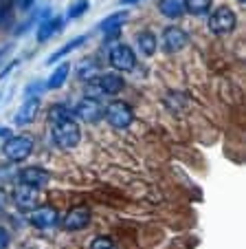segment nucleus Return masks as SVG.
<instances>
[{"instance_id": "obj_1", "label": "nucleus", "mask_w": 246, "mask_h": 249, "mask_svg": "<svg viewBox=\"0 0 246 249\" xmlns=\"http://www.w3.org/2000/svg\"><path fill=\"white\" fill-rule=\"evenodd\" d=\"M51 132H53V141H55L62 150H73V148L79 146V141H82V130H79L77 122L73 117L53 122Z\"/></svg>"}, {"instance_id": "obj_2", "label": "nucleus", "mask_w": 246, "mask_h": 249, "mask_svg": "<svg viewBox=\"0 0 246 249\" xmlns=\"http://www.w3.org/2000/svg\"><path fill=\"white\" fill-rule=\"evenodd\" d=\"M103 115H106V122L110 124L112 128H116V130H126V128H130L132 122H134V110H132V106L126 102L108 104Z\"/></svg>"}, {"instance_id": "obj_3", "label": "nucleus", "mask_w": 246, "mask_h": 249, "mask_svg": "<svg viewBox=\"0 0 246 249\" xmlns=\"http://www.w3.org/2000/svg\"><path fill=\"white\" fill-rule=\"evenodd\" d=\"M2 152H5V157L9 161H14V163H18V161H24L31 157L33 152V139L27 135H11L9 139L5 141V146H2Z\"/></svg>"}, {"instance_id": "obj_4", "label": "nucleus", "mask_w": 246, "mask_h": 249, "mask_svg": "<svg viewBox=\"0 0 246 249\" xmlns=\"http://www.w3.org/2000/svg\"><path fill=\"white\" fill-rule=\"evenodd\" d=\"M207 22H209V29L215 33V36H227V33H231L233 29L237 27V16L233 14L231 7L222 5V7L211 11Z\"/></svg>"}, {"instance_id": "obj_5", "label": "nucleus", "mask_w": 246, "mask_h": 249, "mask_svg": "<svg viewBox=\"0 0 246 249\" xmlns=\"http://www.w3.org/2000/svg\"><path fill=\"white\" fill-rule=\"evenodd\" d=\"M108 62H110V66L115 71H119V73H128V71H132L136 66V55H134V49L130 47V44H115V47L110 49V53H108Z\"/></svg>"}, {"instance_id": "obj_6", "label": "nucleus", "mask_w": 246, "mask_h": 249, "mask_svg": "<svg viewBox=\"0 0 246 249\" xmlns=\"http://www.w3.org/2000/svg\"><path fill=\"white\" fill-rule=\"evenodd\" d=\"M33 227L37 230H53V227L60 223V212L53 205H37L35 210H31V216H29Z\"/></svg>"}, {"instance_id": "obj_7", "label": "nucleus", "mask_w": 246, "mask_h": 249, "mask_svg": "<svg viewBox=\"0 0 246 249\" xmlns=\"http://www.w3.org/2000/svg\"><path fill=\"white\" fill-rule=\"evenodd\" d=\"M73 117H77L79 122H84V124H97L99 119L103 117V108H101V104H99L97 99H86L84 97L73 108Z\"/></svg>"}, {"instance_id": "obj_8", "label": "nucleus", "mask_w": 246, "mask_h": 249, "mask_svg": "<svg viewBox=\"0 0 246 249\" xmlns=\"http://www.w3.org/2000/svg\"><path fill=\"white\" fill-rule=\"evenodd\" d=\"M161 42H163L165 53H178L180 49L187 47L189 36H187V31H182L180 27H167L161 36Z\"/></svg>"}, {"instance_id": "obj_9", "label": "nucleus", "mask_w": 246, "mask_h": 249, "mask_svg": "<svg viewBox=\"0 0 246 249\" xmlns=\"http://www.w3.org/2000/svg\"><path fill=\"white\" fill-rule=\"evenodd\" d=\"M11 198H14V203L20 207V210H35L37 205H40V194H37L35 188H31V185H16L14 192H11Z\"/></svg>"}, {"instance_id": "obj_10", "label": "nucleus", "mask_w": 246, "mask_h": 249, "mask_svg": "<svg viewBox=\"0 0 246 249\" xmlns=\"http://www.w3.org/2000/svg\"><path fill=\"white\" fill-rule=\"evenodd\" d=\"M88 223H90L88 207H73L62 218V227L66 231H79V230H84V227H88Z\"/></svg>"}, {"instance_id": "obj_11", "label": "nucleus", "mask_w": 246, "mask_h": 249, "mask_svg": "<svg viewBox=\"0 0 246 249\" xmlns=\"http://www.w3.org/2000/svg\"><path fill=\"white\" fill-rule=\"evenodd\" d=\"M18 179H20V183L31 185V188L40 190V188H44V185H47L49 181H51V174H49L44 168L31 165V168L20 170V172H18Z\"/></svg>"}, {"instance_id": "obj_12", "label": "nucleus", "mask_w": 246, "mask_h": 249, "mask_svg": "<svg viewBox=\"0 0 246 249\" xmlns=\"http://www.w3.org/2000/svg\"><path fill=\"white\" fill-rule=\"evenodd\" d=\"M40 97H27L22 102V106H20L18 110H16L14 115V122L16 126H27V124H31L33 119L37 117V113H40Z\"/></svg>"}, {"instance_id": "obj_13", "label": "nucleus", "mask_w": 246, "mask_h": 249, "mask_svg": "<svg viewBox=\"0 0 246 249\" xmlns=\"http://www.w3.org/2000/svg\"><path fill=\"white\" fill-rule=\"evenodd\" d=\"M62 22H64V20H62L60 16H53V18H44L42 22H40V27H37V31H35L37 42H47V40H51L53 36H55V33L62 29Z\"/></svg>"}, {"instance_id": "obj_14", "label": "nucleus", "mask_w": 246, "mask_h": 249, "mask_svg": "<svg viewBox=\"0 0 246 249\" xmlns=\"http://www.w3.org/2000/svg\"><path fill=\"white\" fill-rule=\"evenodd\" d=\"M158 11L165 18L176 20L187 11V0H158Z\"/></svg>"}, {"instance_id": "obj_15", "label": "nucleus", "mask_w": 246, "mask_h": 249, "mask_svg": "<svg viewBox=\"0 0 246 249\" xmlns=\"http://www.w3.org/2000/svg\"><path fill=\"white\" fill-rule=\"evenodd\" d=\"M99 86H101L103 95H119L121 90H123V86H126V82H123V77L119 75V73H106L103 77H99Z\"/></svg>"}, {"instance_id": "obj_16", "label": "nucleus", "mask_w": 246, "mask_h": 249, "mask_svg": "<svg viewBox=\"0 0 246 249\" xmlns=\"http://www.w3.org/2000/svg\"><path fill=\"white\" fill-rule=\"evenodd\" d=\"M134 40H136V47H139V51L143 53L145 57H152L154 53H156L158 40H156V36H154L152 31H139Z\"/></svg>"}, {"instance_id": "obj_17", "label": "nucleus", "mask_w": 246, "mask_h": 249, "mask_svg": "<svg viewBox=\"0 0 246 249\" xmlns=\"http://www.w3.org/2000/svg\"><path fill=\"white\" fill-rule=\"evenodd\" d=\"M126 18H128V11H115V14H110L99 24V29H101L103 33H108V36H110V33H119L123 22H126Z\"/></svg>"}, {"instance_id": "obj_18", "label": "nucleus", "mask_w": 246, "mask_h": 249, "mask_svg": "<svg viewBox=\"0 0 246 249\" xmlns=\"http://www.w3.org/2000/svg\"><path fill=\"white\" fill-rule=\"evenodd\" d=\"M84 42H86V36H77V38H73V40H70V42H66L64 47H60V49H57V51L53 53V55L47 60V64H49V66H51V64H55L57 60H62V57H66V55H68V53H73L75 49H79V47H82V44H84Z\"/></svg>"}, {"instance_id": "obj_19", "label": "nucleus", "mask_w": 246, "mask_h": 249, "mask_svg": "<svg viewBox=\"0 0 246 249\" xmlns=\"http://www.w3.org/2000/svg\"><path fill=\"white\" fill-rule=\"evenodd\" d=\"M68 73H70V64L68 62H62V64L51 73V77H49V82H47V89H51V90L62 89L66 77H68Z\"/></svg>"}, {"instance_id": "obj_20", "label": "nucleus", "mask_w": 246, "mask_h": 249, "mask_svg": "<svg viewBox=\"0 0 246 249\" xmlns=\"http://www.w3.org/2000/svg\"><path fill=\"white\" fill-rule=\"evenodd\" d=\"M211 5H213V0H187V11L191 16H204L209 14Z\"/></svg>"}, {"instance_id": "obj_21", "label": "nucleus", "mask_w": 246, "mask_h": 249, "mask_svg": "<svg viewBox=\"0 0 246 249\" xmlns=\"http://www.w3.org/2000/svg\"><path fill=\"white\" fill-rule=\"evenodd\" d=\"M73 117V110H68V106L64 104H53L51 110H49V122H60V119H68Z\"/></svg>"}, {"instance_id": "obj_22", "label": "nucleus", "mask_w": 246, "mask_h": 249, "mask_svg": "<svg viewBox=\"0 0 246 249\" xmlns=\"http://www.w3.org/2000/svg\"><path fill=\"white\" fill-rule=\"evenodd\" d=\"M88 0H77V2H73V5L68 7V11H66V18L68 20H75L79 18V16H84L86 11H88Z\"/></svg>"}, {"instance_id": "obj_23", "label": "nucleus", "mask_w": 246, "mask_h": 249, "mask_svg": "<svg viewBox=\"0 0 246 249\" xmlns=\"http://www.w3.org/2000/svg\"><path fill=\"white\" fill-rule=\"evenodd\" d=\"M88 249H116V245H115V240L108 238V236H97V238L90 240Z\"/></svg>"}, {"instance_id": "obj_24", "label": "nucleus", "mask_w": 246, "mask_h": 249, "mask_svg": "<svg viewBox=\"0 0 246 249\" xmlns=\"http://www.w3.org/2000/svg\"><path fill=\"white\" fill-rule=\"evenodd\" d=\"M84 95H86V99H97L99 102V97H103V90H101V86H99V80L88 82L84 89Z\"/></svg>"}, {"instance_id": "obj_25", "label": "nucleus", "mask_w": 246, "mask_h": 249, "mask_svg": "<svg viewBox=\"0 0 246 249\" xmlns=\"http://www.w3.org/2000/svg\"><path fill=\"white\" fill-rule=\"evenodd\" d=\"M40 89H42V82H35V84H29V86H27V90H24V97H33V93H35V97H37V93H40Z\"/></svg>"}, {"instance_id": "obj_26", "label": "nucleus", "mask_w": 246, "mask_h": 249, "mask_svg": "<svg viewBox=\"0 0 246 249\" xmlns=\"http://www.w3.org/2000/svg\"><path fill=\"white\" fill-rule=\"evenodd\" d=\"M9 231L5 230V227H0V249H7L9 247Z\"/></svg>"}, {"instance_id": "obj_27", "label": "nucleus", "mask_w": 246, "mask_h": 249, "mask_svg": "<svg viewBox=\"0 0 246 249\" xmlns=\"http://www.w3.org/2000/svg\"><path fill=\"white\" fill-rule=\"evenodd\" d=\"M5 205H7V194L2 192V190H0V212L5 210Z\"/></svg>"}, {"instance_id": "obj_28", "label": "nucleus", "mask_w": 246, "mask_h": 249, "mask_svg": "<svg viewBox=\"0 0 246 249\" xmlns=\"http://www.w3.org/2000/svg\"><path fill=\"white\" fill-rule=\"evenodd\" d=\"M18 2H20V9H29V7H31V2H35V0H18Z\"/></svg>"}, {"instance_id": "obj_29", "label": "nucleus", "mask_w": 246, "mask_h": 249, "mask_svg": "<svg viewBox=\"0 0 246 249\" xmlns=\"http://www.w3.org/2000/svg\"><path fill=\"white\" fill-rule=\"evenodd\" d=\"M0 137H7V139H9V137H11V132L7 130V128H0Z\"/></svg>"}, {"instance_id": "obj_30", "label": "nucleus", "mask_w": 246, "mask_h": 249, "mask_svg": "<svg viewBox=\"0 0 246 249\" xmlns=\"http://www.w3.org/2000/svg\"><path fill=\"white\" fill-rule=\"evenodd\" d=\"M123 5H134V2H139V0H121Z\"/></svg>"}, {"instance_id": "obj_31", "label": "nucleus", "mask_w": 246, "mask_h": 249, "mask_svg": "<svg viewBox=\"0 0 246 249\" xmlns=\"http://www.w3.org/2000/svg\"><path fill=\"white\" fill-rule=\"evenodd\" d=\"M2 2H5V0H0V5H2Z\"/></svg>"}, {"instance_id": "obj_32", "label": "nucleus", "mask_w": 246, "mask_h": 249, "mask_svg": "<svg viewBox=\"0 0 246 249\" xmlns=\"http://www.w3.org/2000/svg\"><path fill=\"white\" fill-rule=\"evenodd\" d=\"M240 2H246V0H240Z\"/></svg>"}]
</instances>
